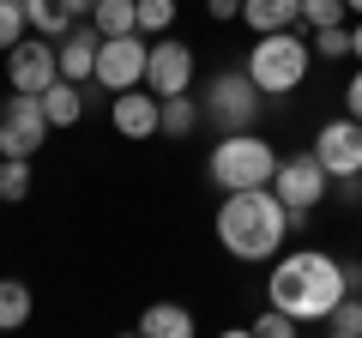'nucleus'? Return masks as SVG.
<instances>
[{"label": "nucleus", "instance_id": "f257e3e1", "mask_svg": "<svg viewBox=\"0 0 362 338\" xmlns=\"http://www.w3.org/2000/svg\"><path fill=\"white\" fill-rule=\"evenodd\" d=\"M344 296H350L344 260H332L320 247H290V254H278L272 272H266V302L284 308V314H296L302 326H320Z\"/></svg>", "mask_w": 362, "mask_h": 338}, {"label": "nucleus", "instance_id": "4468645a", "mask_svg": "<svg viewBox=\"0 0 362 338\" xmlns=\"http://www.w3.org/2000/svg\"><path fill=\"white\" fill-rule=\"evenodd\" d=\"M242 25L254 37H266V30H296L302 25V0H242Z\"/></svg>", "mask_w": 362, "mask_h": 338}, {"label": "nucleus", "instance_id": "c85d7f7f", "mask_svg": "<svg viewBox=\"0 0 362 338\" xmlns=\"http://www.w3.org/2000/svg\"><path fill=\"white\" fill-rule=\"evenodd\" d=\"M344 103H350V115L362 121V66H356V73H350V91H344Z\"/></svg>", "mask_w": 362, "mask_h": 338}, {"label": "nucleus", "instance_id": "1a4fd4ad", "mask_svg": "<svg viewBox=\"0 0 362 338\" xmlns=\"http://www.w3.org/2000/svg\"><path fill=\"white\" fill-rule=\"evenodd\" d=\"M314 157L326 163L332 182H362V121L356 115H338L314 133Z\"/></svg>", "mask_w": 362, "mask_h": 338}, {"label": "nucleus", "instance_id": "6e6552de", "mask_svg": "<svg viewBox=\"0 0 362 338\" xmlns=\"http://www.w3.org/2000/svg\"><path fill=\"white\" fill-rule=\"evenodd\" d=\"M326 187H332V175H326V163L314 151H290V157H278V175H272V194L284 199V206H302V211H314L326 199Z\"/></svg>", "mask_w": 362, "mask_h": 338}, {"label": "nucleus", "instance_id": "2eb2a0df", "mask_svg": "<svg viewBox=\"0 0 362 338\" xmlns=\"http://www.w3.org/2000/svg\"><path fill=\"white\" fill-rule=\"evenodd\" d=\"M42 115H49V127H78L85 121V85L78 78H54L42 91Z\"/></svg>", "mask_w": 362, "mask_h": 338}, {"label": "nucleus", "instance_id": "412c9836", "mask_svg": "<svg viewBox=\"0 0 362 338\" xmlns=\"http://www.w3.org/2000/svg\"><path fill=\"white\" fill-rule=\"evenodd\" d=\"M0 199L6 206L30 199V157H0Z\"/></svg>", "mask_w": 362, "mask_h": 338}, {"label": "nucleus", "instance_id": "a878e982", "mask_svg": "<svg viewBox=\"0 0 362 338\" xmlns=\"http://www.w3.org/2000/svg\"><path fill=\"white\" fill-rule=\"evenodd\" d=\"M175 25V0H139V30L145 37H169Z\"/></svg>", "mask_w": 362, "mask_h": 338}, {"label": "nucleus", "instance_id": "a211bd4d", "mask_svg": "<svg viewBox=\"0 0 362 338\" xmlns=\"http://www.w3.org/2000/svg\"><path fill=\"white\" fill-rule=\"evenodd\" d=\"M139 332H151V338H194V314L181 308V302H157V308L139 314Z\"/></svg>", "mask_w": 362, "mask_h": 338}, {"label": "nucleus", "instance_id": "4be33fe9", "mask_svg": "<svg viewBox=\"0 0 362 338\" xmlns=\"http://www.w3.org/2000/svg\"><path fill=\"white\" fill-rule=\"evenodd\" d=\"M320 326H326V332H332V338H362V290H350V296L338 302V308L326 314Z\"/></svg>", "mask_w": 362, "mask_h": 338}, {"label": "nucleus", "instance_id": "f3484780", "mask_svg": "<svg viewBox=\"0 0 362 338\" xmlns=\"http://www.w3.org/2000/svg\"><path fill=\"white\" fill-rule=\"evenodd\" d=\"M199 121H206V103H199V97H187V91H175V97H163V121H157V133L187 139Z\"/></svg>", "mask_w": 362, "mask_h": 338}, {"label": "nucleus", "instance_id": "7ed1b4c3", "mask_svg": "<svg viewBox=\"0 0 362 338\" xmlns=\"http://www.w3.org/2000/svg\"><path fill=\"white\" fill-rule=\"evenodd\" d=\"M206 175H211V187H223V194H235V187H272V175H278V145H272L259 127L223 133L218 151L206 157Z\"/></svg>", "mask_w": 362, "mask_h": 338}, {"label": "nucleus", "instance_id": "f8f14e48", "mask_svg": "<svg viewBox=\"0 0 362 338\" xmlns=\"http://www.w3.org/2000/svg\"><path fill=\"white\" fill-rule=\"evenodd\" d=\"M109 121H115L121 139H151L157 121H163V97L151 91V85H133V91H115V103H109Z\"/></svg>", "mask_w": 362, "mask_h": 338}, {"label": "nucleus", "instance_id": "20e7f679", "mask_svg": "<svg viewBox=\"0 0 362 338\" xmlns=\"http://www.w3.org/2000/svg\"><path fill=\"white\" fill-rule=\"evenodd\" d=\"M308 66H314V42L302 30H266L247 54V78H254L266 97H290L308 85Z\"/></svg>", "mask_w": 362, "mask_h": 338}, {"label": "nucleus", "instance_id": "ddd939ff", "mask_svg": "<svg viewBox=\"0 0 362 338\" xmlns=\"http://www.w3.org/2000/svg\"><path fill=\"white\" fill-rule=\"evenodd\" d=\"M54 49H61V78L90 85V78H97V49H103V30H97V25H73Z\"/></svg>", "mask_w": 362, "mask_h": 338}, {"label": "nucleus", "instance_id": "393cba45", "mask_svg": "<svg viewBox=\"0 0 362 338\" xmlns=\"http://www.w3.org/2000/svg\"><path fill=\"white\" fill-rule=\"evenodd\" d=\"M314 61H344L350 54V25H326V30H314Z\"/></svg>", "mask_w": 362, "mask_h": 338}, {"label": "nucleus", "instance_id": "7c9ffc66", "mask_svg": "<svg viewBox=\"0 0 362 338\" xmlns=\"http://www.w3.org/2000/svg\"><path fill=\"white\" fill-rule=\"evenodd\" d=\"M350 54H356V61H362V18H356V25H350Z\"/></svg>", "mask_w": 362, "mask_h": 338}, {"label": "nucleus", "instance_id": "c756f323", "mask_svg": "<svg viewBox=\"0 0 362 338\" xmlns=\"http://www.w3.org/2000/svg\"><path fill=\"white\" fill-rule=\"evenodd\" d=\"M66 6H73V18H90L97 6H103V0H66Z\"/></svg>", "mask_w": 362, "mask_h": 338}, {"label": "nucleus", "instance_id": "6ab92c4d", "mask_svg": "<svg viewBox=\"0 0 362 338\" xmlns=\"http://www.w3.org/2000/svg\"><path fill=\"white\" fill-rule=\"evenodd\" d=\"M90 25L103 30V37H127V30H139V0H103L90 13Z\"/></svg>", "mask_w": 362, "mask_h": 338}, {"label": "nucleus", "instance_id": "cd10ccee", "mask_svg": "<svg viewBox=\"0 0 362 338\" xmlns=\"http://www.w3.org/2000/svg\"><path fill=\"white\" fill-rule=\"evenodd\" d=\"M206 13L218 18V25H230V18H242V0H206Z\"/></svg>", "mask_w": 362, "mask_h": 338}, {"label": "nucleus", "instance_id": "b1692460", "mask_svg": "<svg viewBox=\"0 0 362 338\" xmlns=\"http://www.w3.org/2000/svg\"><path fill=\"white\" fill-rule=\"evenodd\" d=\"M302 25H308V30L350 25V6H344V0H302Z\"/></svg>", "mask_w": 362, "mask_h": 338}, {"label": "nucleus", "instance_id": "9b49d317", "mask_svg": "<svg viewBox=\"0 0 362 338\" xmlns=\"http://www.w3.org/2000/svg\"><path fill=\"white\" fill-rule=\"evenodd\" d=\"M145 85L157 97H175V91H194V49L181 37H151V61H145Z\"/></svg>", "mask_w": 362, "mask_h": 338}, {"label": "nucleus", "instance_id": "423d86ee", "mask_svg": "<svg viewBox=\"0 0 362 338\" xmlns=\"http://www.w3.org/2000/svg\"><path fill=\"white\" fill-rule=\"evenodd\" d=\"M145 61H151V37H145V30L103 37V49H97V78H90V85H103L109 97L133 91V85H145Z\"/></svg>", "mask_w": 362, "mask_h": 338}, {"label": "nucleus", "instance_id": "9d476101", "mask_svg": "<svg viewBox=\"0 0 362 338\" xmlns=\"http://www.w3.org/2000/svg\"><path fill=\"white\" fill-rule=\"evenodd\" d=\"M6 78H13V91L42 97L54 78H61V49H54L49 37H25V42H13V49H6Z\"/></svg>", "mask_w": 362, "mask_h": 338}, {"label": "nucleus", "instance_id": "5701e85b", "mask_svg": "<svg viewBox=\"0 0 362 338\" xmlns=\"http://www.w3.org/2000/svg\"><path fill=\"white\" fill-rule=\"evenodd\" d=\"M30 37V18H25V0H0V54L13 49V42Z\"/></svg>", "mask_w": 362, "mask_h": 338}, {"label": "nucleus", "instance_id": "bb28decb", "mask_svg": "<svg viewBox=\"0 0 362 338\" xmlns=\"http://www.w3.org/2000/svg\"><path fill=\"white\" fill-rule=\"evenodd\" d=\"M254 332L259 338H296L302 320H296V314H284V308H266V314H254Z\"/></svg>", "mask_w": 362, "mask_h": 338}, {"label": "nucleus", "instance_id": "2f4dec72", "mask_svg": "<svg viewBox=\"0 0 362 338\" xmlns=\"http://www.w3.org/2000/svg\"><path fill=\"white\" fill-rule=\"evenodd\" d=\"M344 6H350V13H356V18H362V0H344Z\"/></svg>", "mask_w": 362, "mask_h": 338}, {"label": "nucleus", "instance_id": "39448f33", "mask_svg": "<svg viewBox=\"0 0 362 338\" xmlns=\"http://www.w3.org/2000/svg\"><path fill=\"white\" fill-rule=\"evenodd\" d=\"M259 85L254 78H247V66H230V73H211L206 78V97H199V103H206V121L218 133H247V127H259Z\"/></svg>", "mask_w": 362, "mask_h": 338}, {"label": "nucleus", "instance_id": "f03ea898", "mask_svg": "<svg viewBox=\"0 0 362 338\" xmlns=\"http://www.w3.org/2000/svg\"><path fill=\"white\" fill-rule=\"evenodd\" d=\"M211 230H218V242H223L230 260L266 266V260H278L284 242H290V206L272 194V187H235V194H223Z\"/></svg>", "mask_w": 362, "mask_h": 338}, {"label": "nucleus", "instance_id": "aec40b11", "mask_svg": "<svg viewBox=\"0 0 362 338\" xmlns=\"http://www.w3.org/2000/svg\"><path fill=\"white\" fill-rule=\"evenodd\" d=\"M30 320V284H18V278H6L0 284V332H13V326Z\"/></svg>", "mask_w": 362, "mask_h": 338}, {"label": "nucleus", "instance_id": "0eeeda50", "mask_svg": "<svg viewBox=\"0 0 362 338\" xmlns=\"http://www.w3.org/2000/svg\"><path fill=\"white\" fill-rule=\"evenodd\" d=\"M49 139V115H42V97L13 91L0 103V157H37Z\"/></svg>", "mask_w": 362, "mask_h": 338}, {"label": "nucleus", "instance_id": "dca6fc26", "mask_svg": "<svg viewBox=\"0 0 362 338\" xmlns=\"http://www.w3.org/2000/svg\"><path fill=\"white\" fill-rule=\"evenodd\" d=\"M25 18H30V30H37V37H49V42H61L66 30L78 25L66 0H25Z\"/></svg>", "mask_w": 362, "mask_h": 338}]
</instances>
